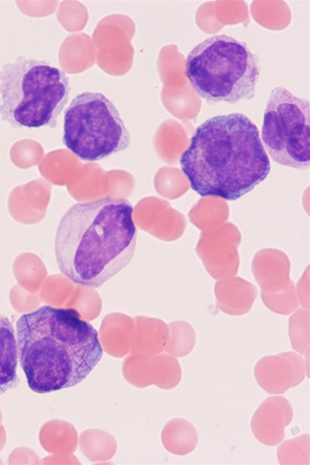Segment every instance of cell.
<instances>
[{"label": "cell", "mask_w": 310, "mask_h": 465, "mask_svg": "<svg viewBox=\"0 0 310 465\" xmlns=\"http://www.w3.org/2000/svg\"><path fill=\"white\" fill-rule=\"evenodd\" d=\"M260 139L275 162L295 169H308L309 100L295 96L283 87L274 88L266 105Z\"/></svg>", "instance_id": "7"}, {"label": "cell", "mask_w": 310, "mask_h": 465, "mask_svg": "<svg viewBox=\"0 0 310 465\" xmlns=\"http://www.w3.org/2000/svg\"><path fill=\"white\" fill-rule=\"evenodd\" d=\"M198 433L194 425L182 418L169 421L162 431L165 447L172 453L186 455L198 445Z\"/></svg>", "instance_id": "11"}, {"label": "cell", "mask_w": 310, "mask_h": 465, "mask_svg": "<svg viewBox=\"0 0 310 465\" xmlns=\"http://www.w3.org/2000/svg\"><path fill=\"white\" fill-rule=\"evenodd\" d=\"M133 211L128 200L111 197L70 206L54 241L60 272L74 283L98 288L122 270L136 246Z\"/></svg>", "instance_id": "1"}, {"label": "cell", "mask_w": 310, "mask_h": 465, "mask_svg": "<svg viewBox=\"0 0 310 465\" xmlns=\"http://www.w3.org/2000/svg\"><path fill=\"white\" fill-rule=\"evenodd\" d=\"M17 366L15 330L9 318L0 314V395L18 385Z\"/></svg>", "instance_id": "10"}, {"label": "cell", "mask_w": 310, "mask_h": 465, "mask_svg": "<svg viewBox=\"0 0 310 465\" xmlns=\"http://www.w3.org/2000/svg\"><path fill=\"white\" fill-rule=\"evenodd\" d=\"M16 335L27 385L40 394L80 384L103 355L97 329L73 308L43 306L22 314Z\"/></svg>", "instance_id": "3"}, {"label": "cell", "mask_w": 310, "mask_h": 465, "mask_svg": "<svg viewBox=\"0 0 310 465\" xmlns=\"http://www.w3.org/2000/svg\"><path fill=\"white\" fill-rule=\"evenodd\" d=\"M190 141L179 164L190 188L201 197L236 200L270 173L259 129L242 112L205 120Z\"/></svg>", "instance_id": "2"}, {"label": "cell", "mask_w": 310, "mask_h": 465, "mask_svg": "<svg viewBox=\"0 0 310 465\" xmlns=\"http://www.w3.org/2000/svg\"><path fill=\"white\" fill-rule=\"evenodd\" d=\"M130 141L119 110L101 92L76 95L64 112L63 144L82 161L96 162L123 151Z\"/></svg>", "instance_id": "6"}, {"label": "cell", "mask_w": 310, "mask_h": 465, "mask_svg": "<svg viewBox=\"0 0 310 465\" xmlns=\"http://www.w3.org/2000/svg\"><path fill=\"white\" fill-rule=\"evenodd\" d=\"M70 92L63 70L19 56L0 68V117L15 128H56Z\"/></svg>", "instance_id": "4"}, {"label": "cell", "mask_w": 310, "mask_h": 465, "mask_svg": "<svg viewBox=\"0 0 310 465\" xmlns=\"http://www.w3.org/2000/svg\"><path fill=\"white\" fill-rule=\"evenodd\" d=\"M254 376L268 394H283L306 376L304 359L295 352L262 357L255 365Z\"/></svg>", "instance_id": "8"}, {"label": "cell", "mask_w": 310, "mask_h": 465, "mask_svg": "<svg viewBox=\"0 0 310 465\" xmlns=\"http://www.w3.org/2000/svg\"><path fill=\"white\" fill-rule=\"evenodd\" d=\"M195 342L194 330L188 324L182 322L174 328L167 351L174 356L183 357L193 350Z\"/></svg>", "instance_id": "13"}, {"label": "cell", "mask_w": 310, "mask_h": 465, "mask_svg": "<svg viewBox=\"0 0 310 465\" xmlns=\"http://www.w3.org/2000/svg\"><path fill=\"white\" fill-rule=\"evenodd\" d=\"M261 67L245 42L222 34L197 44L186 58L185 74L208 104H236L253 98Z\"/></svg>", "instance_id": "5"}, {"label": "cell", "mask_w": 310, "mask_h": 465, "mask_svg": "<svg viewBox=\"0 0 310 465\" xmlns=\"http://www.w3.org/2000/svg\"><path fill=\"white\" fill-rule=\"evenodd\" d=\"M309 434H302L282 443L277 449L279 463L309 465Z\"/></svg>", "instance_id": "12"}, {"label": "cell", "mask_w": 310, "mask_h": 465, "mask_svg": "<svg viewBox=\"0 0 310 465\" xmlns=\"http://www.w3.org/2000/svg\"><path fill=\"white\" fill-rule=\"evenodd\" d=\"M293 417L291 402L283 396L265 399L252 415L251 429L254 437L265 446H274L285 438V427Z\"/></svg>", "instance_id": "9"}]
</instances>
